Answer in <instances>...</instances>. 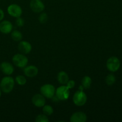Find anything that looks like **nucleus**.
Segmentation results:
<instances>
[{"label": "nucleus", "mask_w": 122, "mask_h": 122, "mask_svg": "<svg viewBox=\"0 0 122 122\" xmlns=\"http://www.w3.org/2000/svg\"><path fill=\"white\" fill-rule=\"evenodd\" d=\"M14 86V80L11 76H5L0 82V88L1 91L8 94L13 90Z\"/></svg>", "instance_id": "nucleus-1"}, {"label": "nucleus", "mask_w": 122, "mask_h": 122, "mask_svg": "<svg viewBox=\"0 0 122 122\" xmlns=\"http://www.w3.org/2000/svg\"><path fill=\"white\" fill-rule=\"evenodd\" d=\"M55 95L60 101H65L70 96V89L67 86L63 85L56 89Z\"/></svg>", "instance_id": "nucleus-2"}, {"label": "nucleus", "mask_w": 122, "mask_h": 122, "mask_svg": "<svg viewBox=\"0 0 122 122\" xmlns=\"http://www.w3.org/2000/svg\"><path fill=\"white\" fill-rule=\"evenodd\" d=\"M13 63L15 66L19 68H24L28 63V58L23 54H17L13 57Z\"/></svg>", "instance_id": "nucleus-3"}, {"label": "nucleus", "mask_w": 122, "mask_h": 122, "mask_svg": "<svg viewBox=\"0 0 122 122\" xmlns=\"http://www.w3.org/2000/svg\"><path fill=\"white\" fill-rule=\"evenodd\" d=\"M87 101V96L83 91L78 90L73 97V101L77 106H82L85 104Z\"/></svg>", "instance_id": "nucleus-4"}, {"label": "nucleus", "mask_w": 122, "mask_h": 122, "mask_svg": "<svg viewBox=\"0 0 122 122\" xmlns=\"http://www.w3.org/2000/svg\"><path fill=\"white\" fill-rule=\"evenodd\" d=\"M56 88L51 84H45L41 87V94L46 98H52L56 94Z\"/></svg>", "instance_id": "nucleus-5"}, {"label": "nucleus", "mask_w": 122, "mask_h": 122, "mask_svg": "<svg viewBox=\"0 0 122 122\" xmlns=\"http://www.w3.org/2000/svg\"><path fill=\"white\" fill-rule=\"evenodd\" d=\"M107 69L112 72H116L120 67V61L116 57H111L107 60L106 63Z\"/></svg>", "instance_id": "nucleus-6"}, {"label": "nucleus", "mask_w": 122, "mask_h": 122, "mask_svg": "<svg viewBox=\"0 0 122 122\" xmlns=\"http://www.w3.org/2000/svg\"><path fill=\"white\" fill-rule=\"evenodd\" d=\"M7 12L11 16L17 18L21 15L22 9L19 5L13 4L8 6L7 8Z\"/></svg>", "instance_id": "nucleus-7"}, {"label": "nucleus", "mask_w": 122, "mask_h": 122, "mask_svg": "<svg viewBox=\"0 0 122 122\" xmlns=\"http://www.w3.org/2000/svg\"><path fill=\"white\" fill-rule=\"evenodd\" d=\"M30 9L34 13H41L45 9V5L41 0H31L30 2Z\"/></svg>", "instance_id": "nucleus-8"}, {"label": "nucleus", "mask_w": 122, "mask_h": 122, "mask_svg": "<svg viewBox=\"0 0 122 122\" xmlns=\"http://www.w3.org/2000/svg\"><path fill=\"white\" fill-rule=\"evenodd\" d=\"M32 102L37 107H42L45 104L46 100L41 94H36L32 97Z\"/></svg>", "instance_id": "nucleus-9"}, {"label": "nucleus", "mask_w": 122, "mask_h": 122, "mask_svg": "<svg viewBox=\"0 0 122 122\" xmlns=\"http://www.w3.org/2000/svg\"><path fill=\"white\" fill-rule=\"evenodd\" d=\"M0 69L4 74L7 75V76L11 75L14 72V70L13 66L11 63L6 61H4L1 63Z\"/></svg>", "instance_id": "nucleus-10"}, {"label": "nucleus", "mask_w": 122, "mask_h": 122, "mask_svg": "<svg viewBox=\"0 0 122 122\" xmlns=\"http://www.w3.org/2000/svg\"><path fill=\"white\" fill-rule=\"evenodd\" d=\"M32 45L29 42L25 41H20L18 45V49L19 51L23 54H27L30 52L32 51Z\"/></svg>", "instance_id": "nucleus-11"}, {"label": "nucleus", "mask_w": 122, "mask_h": 122, "mask_svg": "<svg viewBox=\"0 0 122 122\" xmlns=\"http://www.w3.org/2000/svg\"><path fill=\"white\" fill-rule=\"evenodd\" d=\"M70 120L71 122H85L87 120V116L83 112H77L71 115Z\"/></svg>", "instance_id": "nucleus-12"}, {"label": "nucleus", "mask_w": 122, "mask_h": 122, "mask_svg": "<svg viewBox=\"0 0 122 122\" xmlns=\"http://www.w3.org/2000/svg\"><path fill=\"white\" fill-rule=\"evenodd\" d=\"M13 25L8 20H4L0 23V32L4 34H8L12 32Z\"/></svg>", "instance_id": "nucleus-13"}, {"label": "nucleus", "mask_w": 122, "mask_h": 122, "mask_svg": "<svg viewBox=\"0 0 122 122\" xmlns=\"http://www.w3.org/2000/svg\"><path fill=\"white\" fill-rule=\"evenodd\" d=\"M24 73L29 77H33L36 76L38 73V69L35 66L31 65L26 66L23 70Z\"/></svg>", "instance_id": "nucleus-14"}, {"label": "nucleus", "mask_w": 122, "mask_h": 122, "mask_svg": "<svg viewBox=\"0 0 122 122\" xmlns=\"http://www.w3.org/2000/svg\"><path fill=\"white\" fill-rule=\"evenodd\" d=\"M57 80L60 84L66 85L69 80V75L66 71H60L57 75Z\"/></svg>", "instance_id": "nucleus-15"}, {"label": "nucleus", "mask_w": 122, "mask_h": 122, "mask_svg": "<svg viewBox=\"0 0 122 122\" xmlns=\"http://www.w3.org/2000/svg\"><path fill=\"white\" fill-rule=\"evenodd\" d=\"M92 83V79L89 76H86L82 80V85L84 89H89Z\"/></svg>", "instance_id": "nucleus-16"}, {"label": "nucleus", "mask_w": 122, "mask_h": 122, "mask_svg": "<svg viewBox=\"0 0 122 122\" xmlns=\"http://www.w3.org/2000/svg\"><path fill=\"white\" fill-rule=\"evenodd\" d=\"M11 38L14 41H20L23 38V35L20 31L19 30H14L11 32Z\"/></svg>", "instance_id": "nucleus-17"}, {"label": "nucleus", "mask_w": 122, "mask_h": 122, "mask_svg": "<svg viewBox=\"0 0 122 122\" xmlns=\"http://www.w3.org/2000/svg\"><path fill=\"white\" fill-rule=\"evenodd\" d=\"M116 78L113 74H109L106 77V82L108 85L112 86L116 82Z\"/></svg>", "instance_id": "nucleus-18"}, {"label": "nucleus", "mask_w": 122, "mask_h": 122, "mask_svg": "<svg viewBox=\"0 0 122 122\" xmlns=\"http://www.w3.org/2000/svg\"><path fill=\"white\" fill-rule=\"evenodd\" d=\"M43 113L46 116H50L53 113L54 110L53 108L51 106L49 105H44L43 106Z\"/></svg>", "instance_id": "nucleus-19"}, {"label": "nucleus", "mask_w": 122, "mask_h": 122, "mask_svg": "<svg viewBox=\"0 0 122 122\" xmlns=\"http://www.w3.org/2000/svg\"><path fill=\"white\" fill-rule=\"evenodd\" d=\"M15 80L19 85H25L26 83V77L24 76H22V75H19V76H16Z\"/></svg>", "instance_id": "nucleus-20"}, {"label": "nucleus", "mask_w": 122, "mask_h": 122, "mask_svg": "<svg viewBox=\"0 0 122 122\" xmlns=\"http://www.w3.org/2000/svg\"><path fill=\"white\" fill-rule=\"evenodd\" d=\"M36 122H48L49 119L45 114H39L35 119Z\"/></svg>", "instance_id": "nucleus-21"}, {"label": "nucleus", "mask_w": 122, "mask_h": 122, "mask_svg": "<svg viewBox=\"0 0 122 122\" xmlns=\"http://www.w3.org/2000/svg\"><path fill=\"white\" fill-rule=\"evenodd\" d=\"M38 19H39V21L41 23H45L48 20V15L45 13H41Z\"/></svg>", "instance_id": "nucleus-22"}, {"label": "nucleus", "mask_w": 122, "mask_h": 122, "mask_svg": "<svg viewBox=\"0 0 122 122\" xmlns=\"http://www.w3.org/2000/svg\"><path fill=\"white\" fill-rule=\"evenodd\" d=\"M15 24L18 27H22L25 25V20L20 17H17L16 20H15Z\"/></svg>", "instance_id": "nucleus-23"}, {"label": "nucleus", "mask_w": 122, "mask_h": 122, "mask_svg": "<svg viewBox=\"0 0 122 122\" xmlns=\"http://www.w3.org/2000/svg\"><path fill=\"white\" fill-rule=\"evenodd\" d=\"M67 86L69 88V89H72L75 87V82L73 80H69L67 82Z\"/></svg>", "instance_id": "nucleus-24"}, {"label": "nucleus", "mask_w": 122, "mask_h": 122, "mask_svg": "<svg viewBox=\"0 0 122 122\" xmlns=\"http://www.w3.org/2000/svg\"><path fill=\"white\" fill-rule=\"evenodd\" d=\"M4 17V13L3 11L0 8V21L1 20H2V19Z\"/></svg>", "instance_id": "nucleus-25"}, {"label": "nucleus", "mask_w": 122, "mask_h": 122, "mask_svg": "<svg viewBox=\"0 0 122 122\" xmlns=\"http://www.w3.org/2000/svg\"><path fill=\"white\" fill-rule=\"evenodd\" d=\"M83 89H84V88H83V87L82 86V85L80 86L79 88V90H81V91H83Z\"/></svg>", "instance_id": "nucleus-26"}, {"label": "nucleus", "mask_w": 122, "mask_h": 122, "mask_svg": "<svg viewBox=\"0 0 122 122\" xmlns=\"http://www.w3.org/2000/svg\"><path fill=\"white\" fill-rule=\"evenodd\" d=\"M1 96V88H0V97Z\"/></svg>", "instance_id": "nucleus-27"}]
</instances>
